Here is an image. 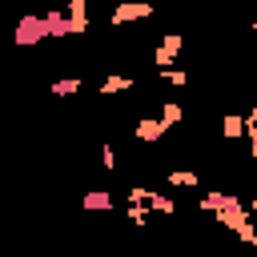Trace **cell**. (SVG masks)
<instances>
[{"label":"cell","instance_id":"obj_1","mask_svg":"<svg viewBox=\"0 0 257 257\" xmlns=\"http://www.w3.org/2000/svg\"><path fill=\"white\" fill-rule=\"evenodd\" d=\"M181 48H185V36H181V32H165V36H161V44L153 48V60H157V68H161V72H169V68L177 64Z\"/></svg>","mask_w":257,"mask_h":257},{"label":"cell","instance_id":"obj_2","mask_svg":"<svg viewBox=\"0 0 257 257\" xmlns=\"http://www.w3.org/2000/svg\"><path fill=\"white\" fill-rule=\"evenodd\" d=\"M40 40H48L44 12H40V16H20V24H16V44L24 48V44H40Z\"/></svg>","mask_w":257,"mask_h":257},{"label":"cell","instance_id":"obj_3","mask_svg":"<svg viewBox=\"0 0 257 257\" xmlns=\"http://www.w3.org/2000/svg\"><path fill=\"white\" fill-rule=\"evenodd\" d=\"M153 16V4H145V0H124V4H116L112 8V24H133V20H149Z\"/></svg>","mask_w":257,"mask_h":257},{"label":"cell","instance_id":"obj_4","mask_svg":"<svg viewBox=\"0 0 257 257\" xmlns=\"http://www.w3.org/2000/svg\"><path fill=\"white\" fill-rule=\"evenodd\" d=\"M165 120L161 116H141L137 124H133V137L141 141V145H157V141H165Z\"/></svg>","mask_w":257,"mask_h":257},{"label":"cell","instance_id":"obj_5","mask_svg":"<svg viewBox=\"0 0 257 257\" xmlns=\"http://www.w3.org/2000/svg\"><path fill=\"white\" fill-rule=\"evenodd\" d=\"M80 209H84V213H108V209H116V197H112L108 189H92V193H84Z\"/></svg>","mask_w":257,"mask_h":257},{"label":"cell","instance_id":"obj_6","mask_svg":"<svg viewBox=\"0 0 257 257\" xmlns=\"http://www.w3.org/2000/svg\"><path fill=\"white\" fill-rule=\"evenodd\" d=\"M245 133H249L245 112H225V116H221V137H225V141H241Z\"/></svg>","mask_w":257,"mask_h":257},{"label":"cell","instance_id":"obj_7","mask_svg":"<svg viewBox=\"0 0 257 257\" xmlns=\"http://www.w3.org/2000/svg\"><path fill=\"white\" fill-rule=\"evenodd\" d=\"M165 181H169L173 189H197V185H201L197 169H169V173H165Z\"/></svg>","mask_w":257,"mask_h":257},{"label":"cell","instance_id":"obj_8","mask_svg":"<svg viewBox=\"0 0 257 257\" xmlns=\"http://www.w3.org/2000/svg\"><path fill=\"white\" fill-rule=\"evenodd\" d=\"M128 88H133V76H104L96 96H112V92H128Z\"/></svg>","mask_w":257,"mask_h":257},{"label":"cell","instance_id":"obj_9","mask_svg":"<svg viewBox=\"0 0 257 257\" xmlns=\"http://www.w3.org/2000/svg\"><path fill=\"white\" fill-rule=\"evenodd\" d=\"M157 116H161V120H165V128H177V124H181V120H185V108H181V104H177V100H165V104H161V112H157Z\"/></svg>","mask_w":257,"mask_h":257},{"label":"cell","instance_id":"obj_10","mask_svg":"<svg viewBox=\"0 0 257 257\" xmlns=\"http://www.w3.org/2000/svg\"><path fill=\"white\" fill-rule=\"evenodd\" d=\"M84 88V80H76V76H68V80H52V92L56 96H72V92H80Z\"/></svg>","mask_w":257,"mask_h":257},{"label":"cell","instance_id":"obj_11","mask_svg":"<svg viewBox=\"0 0 257 257\" xmlns=\"http://www.w3.org/2000/svg\"><path fill=\"white\" fill-rule=\"evenodd\" d=\"M161 80L173 84V88H185V84H189V72H185V68H169V72H161Z\"/></svg>","mask_w":257,"mask_h":257},{"label":"cell","instance_id":"obj_12","mask_svg":"<svg viewBox=\"0 0 257 257\" xmlns=\"http://www.w3.org/2000/svg\"><path fill=\"white\" fill-rule=\"evenodd\" d=\"M100 169H104V173H112V169H116V149H112V145H104V149H100Z\"/></svg>","mask_w":257,"mask_h":257},{"label":"cell","instance_id":"obj_13","mask_svg":"<svg viewBox=\"0 0 257 257\" xmlns=\"http://www.w3.org/2000/svg\"><path fill=\"white\" fill-rule=\"evenodd\" d=\"M245 145H249V157L257 161V128H253V124H249V133H245Z\"/></svg>","mask_w":257,"mask_h":257},{"label":"cell","instance_id":"obj_14","mask_svg":"<svg viewBox=\"0 0 257 257\" xmlns=\"http://www.w3.org/2000/svg\"><path fill=\"white\" fill-rule=\"evenodd\" d=\"M245 120H249V124H253V128H257V104H253V108H249V112H245Z\"/></svg>","mask_w":257,"mask_h":257},{"label":"cell","instance_id":"obj_15","mask_svg":"<svg viewBox=\"0 0 257 257\" xmlns=\"http://www.w3.org/2000/svg\"><path fill=\"white\" fill-rule=\"evenodd\" d=\"M253 32H257V24H253Z\"/></svg>","mask_w":257,"mask_h":257}]
</instances>
